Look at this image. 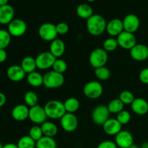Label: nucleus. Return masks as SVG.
Masks as SVG:
<instances>
[{
	"mask_svg": "<svg viewBox=\"0 0 148 148\" xmlns=\"http://www.w3.org/2000/svg\"><path fill=\"white\" fill-rule=\"evenodd\" d=\"M107 22L101 14H93L87 20L86 27L88 33L93 36H101L106 29Z\"/></svg>",
	"mask_w": 148,
	"mask_h": 148,
	"instance_id": "f257e3e1",
	"label": "nucleus"
},
{
	"mask_svg": "<svg viewBox=\"0 0 148 148\" xmlns=\"http://www.w3.org/2000/svg\"><path fill=\"white\" fill-rule=\"evenodd\" d=\"M44 109L48 118L51 119H60L66 113L64 103L57 100L48 101L44 106Z\"/></svg>",
	"mask_w": 148,
	"mask_h": 148,
	"instance_id": "f03ea898",
	"label": "nucleus"
},
{
	"mask_svg": "<svg viewBox=\"0 0 148 148\" xmlns=\"http://www.w3.org/2000/svg\"><path fill=\"white\" fill-rule=\"evenodd\" d=\"M64 76L53 70L49 71L43 75V85L46 88L55 89L62 87L64 83Z\"/></svg>",
	"mask_w": 148,
	"mask_h": 148,
	"instance_id": "7ed1b4c3",
	"label": "nucleus"
},
{
	"mask_svg": "<svg viewBox=\"0 0 148 148\" xmlns=\"http://www.w3.org/2000/svg\"><path fill=\"white\" fill-rule=\"evenodd\" d=\"M108 59V52L106 51L103 48H97L91 51L89 56L90 64L94 68L105 66Z\"/></svg>",
	"mask_w": 148,
	"mask_h": 148,
	"instance_id": "20e7f679",
	"label": "nucleus"
},
{
	"mask_svg": "<svg viewBox=\"0 0 148 148\" xmlns=\"http://www.w3.org/2000/svg\"><path fill=\"white\" fill-rule=\"evenodd\" d=\"M103 88L98 81H90L87 82L83 88V93L89 99H98L102 95Z\"/></svg>",
	"mask_w": 148,
	"mask_h": 148,
	"instance_id": "39448f33",
	"label": "nucleus"
},
{
	"mask_svg": "<svg viewBox=\"0 0 148 148\" xmlns=\"http://www.w3.org/2000/svg\"><path fill=\"white\" fill-rule=\"evenodd\" d=\"M38 35L45 41H53L58 36L56 25L51 23H43L38 28Z\"/></svg>",
	"mask_w": 148,
	"mask_h": 148,
	"instance_id": "423d86ee",
	"label": "nucleus"
},
{
	"mask_svg": "<svg viewBox=\"0 0 148 148\" xmlns=\"http://www.w3.org/2000/svg\"><path fill=\"white\" fill-rule=\"evenodd\" d=\"M35 59L38 69L46 70L52 68L56 58L53 56L50 51H43L39 53Z\"/></svg>",
	"mask_w": 148,
	"mask_h": 148,
	"instance_id": "0eeeda50",
	"label": "nucleus"
},
{
	"mask_svg": "<svg viewBox=\"0 0 148 148\" xmlns=\"http://www.w3.org/2000/svg\"><path fill=\"white\" fill-rule=\"evenodd\" d=\"M47 118L44 107L36 105L29 109L28 119L36 125H41L45 121H47Z\"/></svg>",
	"mask_w": 148,
	"mask_h": 148,
	"instance_id": "6e6552de",
	"label": "nucleus"
},
{
	"mask_svg": "<svg viewBox=\"0 0 148 148\" xmlns=\"http://www.w3.org/2000/svg\"><path fill=\"white\" fill-rule=\"evenodd\" d=\"M110 112L107 106L99 105L95 107L92 112V119L97 125H103L109 119Z\"/></svg>",
	"mask_w": 148,
	"mask_h": 148,
	"instance_id": "1a4fd4ad",
	"label": "nucleus"
},
{
	"mask_svg": "<svg viewBox=\"0 0 148 148\" xmlns=\"http://www.w3.org/2000/svg\"><path fill=\"white\" fill-rule=\"evenodd\" d=\"M27 29L25 22L21 19H14L8 25L7 31L11 36L13 37H20L26 33Z\"/></svg>",
	"mask_w": 148,
	"mask_h": 148,
	"instance_id": "9d476101",
	"label": "nucleus"
},
{
	"mask_svg": "<svg viewBox=\"0 0 148 148\" xmlns=\"http://www.w3.org/2000/svg\"><path fill=\"white\" fill-rule=\"evenodd\" d=\"M60 124L62 128L66 132H72L75 131L78 127V119L75 114L66 113L60 119Z\"/></svg>",
	"mask_w": 148,
	"mask_h": 148,
	"instance_id": "9b49d317",
	"label": "nucleus"
},
{
	"mask_svg": "<svg viewBox=\"0 0 148 148\" xmlns=\"http://www.w3.org/2000/svg\"><path fill=\"white\" fill-rule=\"evenodd\" d=\"M116 39L119 46L127 50L130 51L137 44V38L134 33H129L124 30L117 36Z\"/></svg>",
	"mask_w": 148,
	"mask_h": 148,
	"instance_id": "f8f14e48",
	"label": "nucleus"
},
{
	"mask_svg": "<svg viewBox=\"0 0 148 148\" xmlns=\"http://www.w3.org/2000/svg\"><path fill=\"white\" fill-rule=\"evenodd\" d=\"M115 143L118 147L129 148L134 144V137L127 130H121L115 136Z\"/></svg>",
	"mask_w": 148,
	"mask_h": 148,
	"instance_id": "ddd939ff",
	"label": "nucleus"
},
{
	"mask_svg": "<svg viewBox=\"0 0 148 148\" xmlns=\"http://www.w3.org/2000/svg\"><path fill=\"white\" fill-rule=\"evenodd\" d=\"M123 21L124 31L134 33L139 29L140 25V20L138 16L134 14H129L125 16Z\"/></svg>",
	"mask_w": 148,
	"mask_h": 148,
	"instance_id": "4468645a",
	"label": "nucleus"
},
{
	"mask_svg": "<svg viewBox=\"0 0 148 148\" xmlns=\"http://www.w3.org/2000/svg\"><path fill=\"white\" fill-rule=\"evenodd\" d=\"M130 56L137 62H143L148 59V46L143 43H137L130 51Z\"/></svg>",
	"mask_w": 148,
	"mask_h": 148,
	"instance_id": "2eb2a0df",
	"label": "nucleus"
},
{
	"mask_svg": "<svg viewBox=\"0 0 148 148\" xmlns=\"http://www.w3.org/2000/svg\"><path fill=\"white\" fill-rule=\"evenodd\" d=\"M7 76L12 82H18L25 77L26 73L20 65L13 64L7 68Z\"/></svg>",
	"mask_w": 148,
	"mask_h": 148,
	"instance_id": "dca6fc26",
	"label": "nucleus"
},
{
	"mask_svg": "<svg viewBox=\"0 0 148 148\" xmlns=\"http://www.w3.org/2000/svg\"><path fill=\"white\" fill-rule=\"evenodd\" d=\"M106 31L111 37H117L124 31L123 21L119 18H114L107 23Z\"/></svg>",
	"mask_w": 148,
	"mask_h": 148,
	"instance_id": "f3484780",
	"label": "nucleus"
},
{
	"mask_svg": "<svg viewBox=\"0 0 148 148\" xmlns=\"http://www.w3.org/2000/svg\"><path fill=\"white\" fill-rule=\"evenodd\" d=\"M104 132L109 136H116L122 130V125L116 119L109 118L103 125Z\"/></svg>",
	"mask_w": 148,
	"mask_h": 148,
	"instance_id": "a211bd4d",
	"label": "nucleus"
},
{
	"mask_svg": "<svg viewBox=\"0 0 148 148\" xmlns=\"http://www.w3.org/2000/svg\"><path fill=\"white\" fill-rule=\"evenodd\" d=\"M29 108L25 104H19L12 108L11 112L12 117L15 121H23L28 119Z\"/></svg>",
	"mask_w": 148,
	"mask_h": 148,
	"instance_id": "6ab92c4d",
	"label": "nucleus"
},
{
	"mask_svg": "<svg viewBox=\"0 0 148 148\" xmlns=\"http://www.w3.org/2000/svg\"><path fill=\"white\" fill-rule=\"evenodd\" d=\"M14 10L10 4H6L0 7V24L9 25L13 20Z\"/></svg>",
	"mask_w": 148,
	"mask_h": 148,
	"instance_id": "aec40b11",
	"label": "nucleus"
},
{
	"mask_svg": "<svg viewBox=\"0 0 148 148\" xmlns=\"http://www.w3.org/2000/svg\"><path fill=\"white\" fill-rule=\"evenodd\" d=\"M131 108L134 114L140 116L148 113V102L143 98H137L131 104Z\"/></svg>",
	"mask_w": 148,
	"mask_h": 148,
	"instance_id": "412c9836",
	"label": "nucleus"
},
{
	"mask_svg": "<svg viewBox=\"0 0 148 148\" xmlns=\"http://www.w3.org/2000/svg\"><path fill=\"white\" fill-rule=\"evenodd\" d=\"M66 46L64 42L59 38H56L51 42L49 46V51L53 56L58 59L64 53Z\"/></svg>",
	"mask_w": 148,
	"mask_h": 148,
	"instance_id": "4be33fe9",
	"label": "nucleus"
},
{
	"mask_svg": "<svg viewBox=\"0 0 148 148\" xmlns=\"http://www.w3.org/2000/svg\"><path fill=\"white\" fill-rule=\"evenodd\" d=\"M27 82L30 86L38 88L43 85V75L37 71L27 74Z\"/></svg>",
	"mask_w": 148,
	"mask_h": 148,
	"instance_id": "5701e85b",
	"label": "nucleus"
},
{
	"mask_svg": "<svg viewBox=\"0 0 148 148\" xmlns=\"http://www.w3.org/2000/svg\"><path fill=\"white\" fill-rule=\"evenodd\" d=\"M20 66L26 74H30L31 72H35L36 69H37L36 59L30 56H27L23 58L21 64H20Z\"/></svg>",
	"mask_w": 148,
	"mask_h": 148,
	"instance_id": "b1692460",
	"label": "nucleus"
},
{
	"mask_svg": "<svg viewBox=\"0 0 148 148\" xmlns=\"http://www.w3.org/2000/svg\"><path fill=\"white\" fill-rule=\"evenodd\" d=\"M43 136L54 137L58 133V127L52 121H46L40 125Z\"/></svg>",
	"mask_w": 148,
	"mask_h": 148,
	"instance_id": "393cba45",
	"label": "nucleus"
},
{
	"mask_svg": "<svg viewBox=\"0 0 148 148\" xmlns=\"http://www.w3.org/2000/svg\"><path fill=\"white\" fill-rule=\"evenodd\" d=\"M76 12L79 17L88 20L93 14V10L90 5L83 3V4H80L77 6Z\"/></svg>",
	"mask_w": 148,
	"mask_h": 148,
	"instance_id": "a878e982",
	"label": "nucleus"
},
{
	"mask_svg": "<svg viewBox=\"0 0 148 148\" xmlns=\"http://www.w3.org/2000/svg\"><path fill=\"white\" fill-rule=\"evenodd\" d=\"M64 106L66 113L75 114L79 108L80 103H79V101L77 98L71 97V98H68L64 102Z\"/></svg>",
	"mask_w": 148,
	"mask_h": 148,
	"instance_id": "bb28decb",
	"label": "nucleus"
},
{
	"mask_svg": "<svg viewBox=\"0 0 148 148\" xmlns=\"http://www.w3.org/2000/svg\"><path fill=\"white\" fill-rule=\"evenodd\" d=\"M36 148H57V143L53 137L43 136L36 142Z\"/></svg>",
	"mask_w": 148,
	"mask_h": 148,
	"instance_id": "cd10ccee",
	"label": "nucleus"
},
{
	"mask_svg": "<svg viewBox=\"0 0 148 148\" xmlns=\"http://www.w3.org/2000/svg\"><path fill=\"white\" fill-rule=\"evenodd\" d=\"M107 107H108L110 114H118L119 113L124 110V104L120 101L119 98H115L110 101Z\"/></svg>",
	"mask_w": 148,
	"mask_h": 148,
	"instance_id": "c85d7f7f",
	"label": "nucleus"
},
{
	"mask_svg": "<svg viewBox=\"0 0 148 148\" xmlns=\"http://www.w3.org/2000/svg\"><path fill=\"white\" fill-rule=\"evenodd\" d=\"M24 102L26 106L31 108L38 105V96L37 94L33 90H29L25 93L24 95Z\"/></svg>",
	"mask_w": 148,
	"mask_h": 148,
	"instance_id": "c756f323",
	"label": "nucleus"
},
{
	"mask_svg": "<svg viewBox=\"0 0 148 148\" xmlns=\"http://www.w3.org/2000/svg\"><path fill=\"white\" fill-rule=\"evenodd\" d=\"M17 145L18 148H36V142L29 135H25L20 137Z\"/></svg>",
	"mask_w": 148,
	"mask_h": 148,
	"instance_id": "7c9ffc66",
	"label": "nucleus"
},
{
	"mask_svg": "<svg viewBox=\"0 0 148 148\" xmlns=\"http://www.w3.org/2000/svg\"><path fill=\"white\" fill-rule=\"evenodd\" d=\"M95 76L98 78L99 80L106 81L109 79L111 77V71L109 70L108 67L106 66H102V67L97 68L95 69L94 71Z\"/></svg>",
	"mask_w": 148,
	"mask_h": 148,
	"instance_id": "2f4dec72",
	"label": "nucleus"
},
{
	"mask_svg": "<svg viewBox=\"0 0 148 148\" xmlns=\"http://www.w3.org/2000/svg\"><path fill=\"white\" fill-rule=\"evenodd\" d=\"M119 47L117 39L114 37H110L106 39L103 43V49L107 52H111L115 51Z\"/></svg>",
	"mask_w": 148,
	"mask_h": 148,
	"instance_id": "473e14b6",
	"label": "nucleus"
},
{
	"mask_svg": "<svg viewBox=\"0 0 148 148\" xmlns=\"http://www.w3.org/2000/svg\"><path fill=\"white\" fill-rule=\"evenodd\" d=\"M11 35L7 30L0 29V49H5L11 42Z\"/></svg>",
	"mask_w": 148,
	"mask_h": 148,
	"instance_id": "72a5a7b5",
	"label": "nucleus"
},
{
	"mask_svg": "<svg viewBox=\"0 0 148 148\" xmlns=\"http://www.w3.org/2000/svg\"><path fill=\"white\" fill-rule=\"evenodd\" d=\"M119 98L124 105H131L135 99L134 94L129 90H124L121 92Z\"/></svg>",
	"mask_w": 148,
	"mask_h": 148,
	"instance_id": "f704fd0d",
	"label": "nucleus"
},
{
	"mask_svg": "<svg viewBox=\"0 0 148 148\" xmlns=\"http://www.w3.org/2000/svg\"><path fill=\"white\" fill-rule=\"evenodd\" d=\"M52 69L55 72H59L60 74H64L67 69V64L64 60L58 58L55 60Z\"/></svg>",
	"mask_w": 148,
	"mask_h": 148,
	"instance_id": "c9c22d12",
	"label": "nucleus"
},
{
	"mask_svg": "<svg viewBox=\"0 0 148 148\" xmlns=\"http://www.w3.org/2000/svg\"><path fill=\"white\" fill-rule=\"evenodd\" d=\"M28 135L30 136L34 141H38L40 138H42V137H43V132H42L40 126H33V127L30 129V130H29Z\"/></svg>",
	"mask_w": 148,
	"mask_h": 148,
	"instance_id": "e433bc0d",
	"label": "nucleus"
},
{
	"mask_svg": "<svg viewBox=\"0 0 148 148\" xmlns=\"http://www.w3.org/2000/svg\"><path fill=\"white\" fill-rule=\"evenodd\" d=\"M132 118L131 114L127 110H123L121 112L119 113L116 115V119L118 120L119 122L121 124V125H124V124H128Z\"/></svg>",
	"mask_w": 148,
	"mask_h": 148,
	"instance_id": "4c0bfd02",
	"label": "nucleus"
},
{
	"mask_svg": "<svg viewBox=\"0 0 148 148\" xmlns=\"http://www.w3.org/2000/svg\"><path fill=\"white\" fill-rule=\"evenodd\" d=\"M58 35H65L69 32V27L66 23H59L56 25Z\"/></svg>",
	"mask_w": 148,
	"mask_h": 148,
	"instance_id": "58836bf2",
	"label": "nucleus"
},
{
	"mask_svg": "<svg viewBox=\"0 0 148 148\" xmlns=\"http://www.w3.org/2000/svg\"><path fill=\"white\" fill-rule=\"evenodd\" d=\"M97 148H118L115 142L112 140H104L98 144Z\"/></svg>",
	"mask_w": 148,
	"mask_h": 148,
	"instance_id": "ea45409f",
	"label": "nucleus"
},
{
	"mask_svg": "<svg viewBox=\"0 0 148 148\" xmlns=\"http://www.w3.org/2000/svg\"><path fill=\"white\" fill-rule=\"evenodd\" d=\"M139 79L143 84L148 85V67H145L140 71L139 74Z\"/></svg>",
	"mask_w": 148,
	"mask_h": 148,
	"instance_id": "a19ab883",
	"label": "nucleus"
},
{
	"mask_svg": "<svg viewBox=\"0 0 148 148\" xmlns=\"http://www.w3.org/2000/svg\"><path fill=\"white\" fill-rule=\"evenodd\" d=\"M7 53L5 49H0V64L7 60Z\"/></svg>",
	"mask_w": 148,
	"mask_h": 148,
	"instance_id": "79ce46f5",
	"label": "nucleus"
},
{
	"mask_svg": "<svg viewBox=\"0 0 148 148\" xmlns=\"http://www.w3.org/2000/svg\"><path fill=\"white\" fill-rule=\"evenodd\" d=\"M6 102H7V98H6V95H4L3 92H0V108L2 107L3 106L5 105Z\"/></svg>",
	"mask_w": 148,
	"mask_h": 148,
	"instance_id": "37998d69",
	"label": "nucleus"
},
{
	"mask_svg": "<svg viewBox=\"0 0 148 148\" xmlns=\"http://www.w3.org/2000/svg\"><path fill=\"white\" fill-rule=\"evenodd\" d=\"M3 148H18L17 144H14V143H7L3 145Z\"/></svg>",
	"mask_w": 148,
	"mask_h": 148,
	"instance_id": "c03bdc74",
	"label": "nucleus"
},
{
	"mask_svg": "<svg viewBox=\"0 0 148 148\" xmlns=\"http://www.w3.org/2000/svg\"><path fill=\"white\" fill-rule=\"evenodd\" d=\"M8 1L9 0H0V7L8 4Z\"/></svg>",
	"mask_w": 148,
	"mask_h": 148,
	"instance_id": "a18cd8bd",
	"label": "nucleus"
},
{
	"mask_svg": "<svg viewBox=\"0 0 148 148\" xmlns=\"http://www.w3.org/2000/svg\"><path fill=\"white\" fill-rule=\"evenodd\" d=\"M141 148H148V143H144L142 144Z\"/></svg>",
	"mask_w": 148,
	"mask_h": 148,
	"instance_id": "49530a36",
	"label": "nucleus"
},
{
	"mask_svg": "<svg viewBox=\"0 0 148 148\" xmlns=\"http://www.w3.org/2000/svg\"><path fill=\"white\" fill-rule=\"evenodd\" d=\"M129 148H141L140 147V146H138L137 145H135V144H133L132 145H131L130 146V147Z\"/></svg>",
	"mask_w": 148,
	"mask_h": 148,
	"instance_id": "de8ad7c7",
	"label": "nucleus"
},
{
	"mask_svg": "<svg viewBox=\"0 0 148 148\" xmlns=\"http://www.w3.org/2000/svg\"><path fill=\"white\" fill-rule=\"evenodd\" d=\"M87 1H90V2H92V1H95V0H87Z\"/></svg>",
	"mask_w": 148,
	"mask_h": 148,
	"instance_id": "09e8293b",
	"label": "nucleus"
},
{
	"mask_svg": "<svg viewBox=\"0 0 148 148\" xmlns=\"http://www.w3.org/2000/svg\"><path fill=\"white\" fill-rule=\"evenodd\" d=\"M0 148H3V145L1 143H0Z\"/></svg>",
	"mask_w": 148,
	"mask_h": 148,
	"instance_id": "8fccbe9b",
	"label": "nucleus"
},
{
	"mask_svg": "<svg viewBox=\"0 0 148 148\" xmlns=\"http://www.w3.org/2000/svg\"><path fill=\"white\" fill-rule=\"evenodd\" d=\"M118 148H122V147H118Z\"/></svg>",
	"mask_w": 148,
	"mask_h": 148,
	"instance_id": "3c124183",
	"label": "nucleus"
}]
</instances>
